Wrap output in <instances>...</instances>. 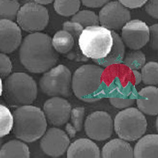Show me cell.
<instances>
[{
  "label": "cell",
  "instance_id": "1",
  "mask_svg": "<svg viewBox=\"0 0 158 158\" xmlns=\"http://www.w3.org/2000/svg\"><path fill=\"white\" fill-rule=\"evenodd\" d=\"M19 56L21 64L29 72L42 73L54 67L59 56L49 35L33 32L27 35L20 44Z\"/></svg>",
  "mask_w": 158,
  "mask_h": 158
},
{
  "label": "cell",
  "instance_id": "2",
  "mask_svg": "<svg viewBox=\"0 0 158 158\" xmlns=\"http://www.w3.org/2000/svg\"><path fill=\"white\" fill-rule=\"evenodd\" d=\"M13 117L14 134L23 141H36L47 130V121L44 113L37 107L30 105L20 106L14 111Z\"/></svg>",
  "mask_w": 158,
  "mask_h": 158
},
{
  "label": "cell",
  "instance_id": "3",
  "mask_svg": "<svg viewBox=\"0 0 158 158\" xmlns=\"http://www.w3.org/2000/svg\"><path fill=\"white\" fill-rule=\"evenodd\" d=\"M103 68L98 65H81L72 77V89L76 97L86 103H92L101 98V87Z\"/></svg>",
  "mask_w": 158,
  "mask_h": 158
},
{
  "label": "cell",
  "instance_id": "4",
  "mask_svg": "<svg viewBox=\"0 0 158 158\" xmlns=\"http://www.w3.org/2000/svg\"><path fill=\"white\" fill-rule=\"evenodd\" d=\"M4 98L11 106H28L36 100L37 86L31 76L24 73H14L5 80Z\"/></svg>",
  "mask_w": 158,
  "mask_h": 158
},
{
  "label": "cell",
  "instance_id": "5",
  "mask_svg": "<svg viewBox=\"0 0 158 158\" xmlns=\"http://www.w3.org/2000/svg\"><path fill=\"white\" fill-rule=\"evenodd\" d=\"M113 44L111 30L103 26H89L83 29L78 40L81 52L92 60L105 58Z\"/></svg>",
  "mask_w": 158,
  "mask_h": 158
},
{
  "label": "cell",
  "instance_id": "6",
  "mask_svg": "<svg viewBox=\"0 0 158 158\" xmlns=\"http://www.w3.org/2000/svg\"><path fill=\"white\" fill-rule=\"evenodd\" d=\"M148 122L139 109L127 108L115 116L114 129L119 138L128 141L139 139L146 132Z\"/></svg>",
  "mask_w": 158,
  "mask_h": 158
},
{
  "label": "cell",
  "instance_id": "7",
  "mask_svg": "<svg viewBox=\"0 0 158 158\" xmlns=\"http://www.w3.org/2000/svg\"><path fill=\"white\" fill-rule=\"evenodd\" d=\"M40 86L42 92L51 97L68 98L72 94V74L66 66L58 65L45 72Z\"/></svg>",
  "mask_w": 158,
  "mask_h": 158
},
{
  "label": "cell",
  "instance_id": "8",
  "mask_svg": "<svg viewBox=\"0 0 158 158\" xmlns=\"http://www.w3.org/2000/svg\"><path fill=\"white\" fill-rule=\"evenodd\" d=\"M49 20L48 10L35 2H27L20 7L17 15L19 26L28 32H37L44 30Z\"/></svg>",
  "mask_w": 158,
  "mask_h": 158
},
{
  "label": "cell",
  "instance_id": "9",
  "mask_svg": "<svg viewBox=\"0 0 158 158\" xmlns=\"http://www.w3.org/2000/svg\"><path fill=\"white\" fill-rule=\"evenodd\" d=\"M85 129L86 136L91 139L98 141H105L113 135V119L106 112H94L86 118Z\"/></svg>",
  "mask_w": 158,
  "mask_h": 158
},
{
  "label": "cell",
  "instance_id": "10",
  "mask_svg": "<svg viewBox=\"0 0 158 158\" xmlns=\"http://www.w3.org/2000/svg\"><path fill=\"white\" fill-rule=\"evenodd\" d=\"M98 19L101 26L114 31L121 30L129 21L131 14L120 2L113 1L104 5L99 12Z\"/></svg>",
  "mask_w": 158,
  "mask_h": 158
},
{
  "label": "cell",
  "instance_id": "11",
  "mask_svg": "<svg viewBox=\"0 0 158 158\" xmlns=\"http://www.w3.org/2000/svg\"><path fill=\"white\" fill-rule=\"evenodd\" d=\"M149 27L140 20H129L122 28V42L129 49L139 50L149 42Z\"/></svg>",
  "mask_w": 158,
  "mask_h": 158
},
{
  "label": "cell",
  "instance_id": "12",
  "mask_svg": "<svg viewBox=\"0 0 158 158\" xmlns=\"http://www.w3.org/2000/svg\"><path fill=\"white\" fill-rule=\"evenodd\" d=\"M67 133L58 128H50L45 131L40 141L42 151L50 157H58L64 155L70 146Z\"/></svg>",
  "mask_w": 158,
  "mask_h": 158
},
{
  "label": "cell",
  "instance_id": "13",
  "mask_svg": "<svg viewBox=\"0 0 158 158\" xmlns=\"http://www.w3.org/2000/svg\"><path fill=\"white\" fill-rule=\"evenodd\" d=\"M71 105L69 102L62 97L51 98L45 102L43 112L49 124L55 127H60L69 121Z\"/></svg>",
  "mask_w": 158,
  "mask_h": 158
},
{
  "label": "cell",
  "instance_id": "14",
  "mask_svg": "<svg viewBox=\"0 0 158 158\" xmlns=\"http://www.w3.org/2000/svg\"><path fill=\"white\" fill-rule=\"evenodd\" d=\"M20 27L12 20H0V52L11 53L21 44Z\"/></svg>",
  "mask_w": 158,
  "mask_h": 158
},
{
  "label": "cell",
  "instance_id": "15",
  "mask_svg": "<svg viewBox=\"0 0 158 158\" xmlns=\"http://www.w3.org/2000/svg\"><path fill=\"white\" fill-rule=\"evenodd\" d=\"M158 89L155 86L143 88L138 94L136 104L141 113L148 115L155 116L158 113Z\"/></svg>",
  "mask_w": 158,
  "mask_h": 158
},
{
  "label": "cell",
  "instance_id": "16",
  "mask_svg": "<svg viewBox=\"0 0 158 158\" xmlns=\"http://www.w3.org/2000/svg\"><path fill=\"white\" fill-rule=\"evenodd\" d=\"M53 47L58 53L65 54L73 51L74 48H76V60H87L89 58L85 57L81 52L72 35L65 30L58 31L52 39Z\"/></svg>",
  "mask_w": 158,
  "mask_h": 158
},
{
  "label": "cell",
  "instance_id": "17",
  "mask_svg": "<svg viewBox=\"0 0 158 158\" xmlns=\"http://www.w3.org/2000/svg\"><path fill=\"white\" fill-rule=\"evenodd\" d=\"M67 157L98 158L101 157V152L97 145L90 139H79L68 147Z\"/></svg>",
  "mask_w": 158,
  "mask_h": 158
},
{
  "label": "cell",
  "instance_id": "18",
  "mask_svg": "<svg viewBox=\"0 0 158 158\" xmlns=\"http://www.w3.org/2000/svg\"><path fill=\"white\" fill-rule=\"evenodd\" d=\"M111 32L113 39V44L110 52L105 58L93 60L94 62L104 68L121 63L125 53V45L122 42L120 36L113 30H111Z\"/></svg>",
  "mask_w": 158,
  "mask_h": 158
},
{
  "label": "cell",
  "instance_id": "19",
  "mask_svg": "<svg viewBox=\"0 0 158 158\" xmlns=\"http://www.w3.org/2000/svg\"><path fill=\"white\" fill-rule=\"evenodd\" d=\"M101 157H134L133 148L129 143L122 139H114L110 141L102 149Z\"/></svg>",
  "mask_w": 158,
  "mask_h": 158
},
{
  "label": "cell",
  "instance_id": "20",
  "mask_svg": "<svg viewBox=\"0 0 158 158\" xmlns=\"http://www.w3.org/2000/svg\"><path fill=\"white\" fill-rule=\"evenodd\" d=\"M134 157H158V136L148 134L140 138L133 150Z\"/></svg>",
  "mask_w": 158,
  "mask_h": 158
},
{
  "label": "cell",
  "instance_id": "21",
  "mask_svg": "<svg viewBox=\"0 0 158 158\" xmlns=\"http://www.w3.org/2000/svg\"><path fill=\"white\" fill-rule=\"evenodd\" d=\"M136 96L131 89H122L117 86L109 95L110 103L118 109H125L134 105Z\"/></svg>",
  "mask_w": 158,
  "mask_h": 158
},
{
  "label": "cell",
  "instance_id": "22",
  "mask_svg": "<svg viewBox=\"0 0 158 158\" xmlns=\"http://www.w3.org/2000/svg\"><path fill=\"white\" fill-rule=\"evenodd\" d=\"M28 146L25 143L12 140L3 144L0 149V157H30Z\"/></svg>",
  "mask_w": 158,
  "mask_h": 158
},
{
  "label": "cell",
  "instance_id": "23",
  "mask_svg": "<svg viewBox=\"0 0 158 158\" xmlns=\"http://www.w3.org/2000/svg\"><path fill=\"white\" fill-rule=\"evenodd\" d=\"M85 115V109L83 107H76L71 110L70 122L65 127L66 131L70 138L75 137L78 131H81L84 125V119Z\"/></svg>",
  "mask_w": 158,
  "mask_h": 158
},
{
  "label": "cell",
  "instance_id": "24",
  "mask_svg": "<svg viewBox=\"0 0 158 158\" xmlns=\"http://www.w3.org/2000/svg\"><path fill=\"white\" fill-rule=\"evenodd\" d=\"M80 4V0H54L53 7L57 14L68 17L79 11Z\"/></svg>",
  "mask_w": 158,
  "mask_h": 158
},
{
  "label": "cell",
  "instance_id": "25",
  "mask_svg": "<svg viewBox=\"0 0 158 158\" xmlns=\"http://www.w3.org/2000/svg\"><path fill=\"white\" fill-rule=\"evenodd\" d=\"M20 4L16 0H0V20H14L17 17Z\"/></svg>",
  "mask_w": 158,
  "mask_h": 158
},
{
  "label": "cell",
  "instance_id": "26",
  "mask_svg": "<svg viewBox=\"0 0 158 158\" xmlns=\"http://www.w3.org/2000/svg\"><path fill=\"white\" fill-rule=\"evenodd\" d=\"M122 62L131 70H138L146 64V56L141 51L133 50L127 53Z\"/></svg>",
  "mask_w": 158,
  "mask_h": 158
},
{
  "label": "cell",
  "instance_id": "27",
  "mask_svg": "<svg viewBox=\"0 0 158 158\" xmlns=\"http://www.w3.org/2000/svg\"><path fill=\"white\" fill-rule=\"evenodd\" d=\"M71 20L81 25L85 28L89 26L99 25L100 23L98 16L94 11L89 10H82L77 12L75 15H73Z\"/></svg>",
  "mask_w": 158,
  "mask_h": 158
},
{
  "label": "cell",
  "instance_id": "28",
  "mask_svg": "<svg viewBox=\"0 0 158 158\" xmlns=\"http://www.w3.org/2000/svg\"><path fill=\"white\" fill-rule=\"evenodd\" d=\"M158 64L156 62H148L141 68V77L144 85L156 86L158 83Z\"/></svg>",
  "mask_w": 158,
  "mask_h": 158
},
{
  "label": "cell",
  "instance_id": "29",
  "mask_svg": "<svg viewBox=\"0 0 158 158\" xmlns=\"http://www.w3.org/2000/svg\"><path fill=\"white\" fill-rule=\"evenodd\" d=\"M14 117L9 109L0 104V138L8 135L13 129Z\"/></svg>",
  "mask_w": 158,
  "mask_h": 158
},
{
  "label": "cell",
  "instance_id": "30",
  "mask_svg": "<svg viewBox=\"0 0 158 158\" xmlns=\"http://www.w3.org/2000/svg\"><path fill=\"white\" fill-rule=\"evenodd\" d=\"M84 29V27L81 25L73 21H66L63 25V30L68 32L72 35L74 40H75L76 44L79 47L78 40L80 35ZM80 48V47H79Z\"/></svg>",
  "mask_w": 158,
  "mask_h": 158
},
{
  "label": "cell",
  "instance_id": "31",
  "mask_svg": "<svg viewBox=\"0 0 158 158\" xmlns=\"http://www.w3.org/2000/svg\"><path fill=\"white\" fill-rule=\"evenodd\" d=\"M12 70V63L6 53L0 52V77H7Z\"/></svg>",
  "mask_w": 158,
  "mask_h": 158
},
{
  "label": "cell",
  "instance_id": "32",
  "mask_svg": "<svg viewBox=\"0 0 158 158\" xmlns=\"http://www.w3.org/2000/svg\"><path fill=\"white\" fill-rule=\"evenodd\" d=\"M145 5V10L150 16L157 19L158 18L157 0H148Z\"/></svg>",
  "mask_w": 158,
  "mask_h": 158
},
{
  "label": "cell",
  "instance_id": "33",
  "mask_svg": "<svg viewBox=\"0 0 158 158\" xmlns=\"http://www.w3.org/2000/svg\"><path fill=\"white\" fill-rule=\"evenodd\" d=\"M158 26L157 24H155L149 27V42H150V47L152 48V49L154 51L157 50V29Z\"/></svg>",
  "mask_w": 158,
  "mask_h": 158
},
{
  "label": "cell",
  "instance_id": "34",
  "mask_svg": "<svg viewBox=\"0 0 158 158\" xmlns=\"http://www.w3.org/2000/svg\"><path fill=\"white\" fill-rule=\"evenodd\" d=\"M148 0H119V2L126 8L136 9L143 6Z\"/></svg>",
  "mask_w": 158,
  "mask_h": 158
},
{
  "label": "cell",
  "instance_id": "35",
  "mask_svg": "<svg viewBox=\"0 0 158 158\" xmlns=\"http://www.w3.org/2000/svg\"><path fill=\"white\" fill-rule=\"evenodd\" d=\"M85 6L89 8H99L104 6L110 0H80Z\"/></svg>",
  "mask_w": 158,
  "mask_h": 158
},
{
  "label": "cell",
  "instance_id": "36",
  "mask_svg": "<svg viewBox=\"0 0 158 158\" xmlns=\"http://www.w3.org/2000/svg\"><path fill=\"white\" fill-rule=\"evenodd\" d=\"M132 73L135 77V85H138L142 81L141 73H140L138 70H132Z\"/></svg>",
  "mask_w": 158,
  "mask_h": 158
},
{
  "label": "cell",
  "instance_id": "37",
  "mask_svg": "<svg viewBox=\"0 0 158 158\" xmlns=\"http://www.w3.org/2000/svg\"><path fill=\"white\" fill-rule=\"evenodd\" d=\"M53 1V0H34L35 2H36L37 4H40L41 5H46L49 4Z\"/></svg>",
  "mask_w": 158,
  "mask_h": 158
},
{
  "label": "cell",
  "instance_id": "38",
  "mask_svg": "<svg viewBox=\"0 0 158 158\" xmlns=\"http://www.w3.org/2000/svg\"><path fill=\"white\" fill-rule=\"evenodd\" d=\"M3 94V84H2V77H0V96Z\"/></svg>",
  "mask_w": 158,
  "mask_h": 158
},
{
  "label": "cell",
  "instance_id": "39",
  "mask_svg": "<svg viewBox=\"0 0 158 158\" xmlns=\"http://www.w3.org/2000/svg\"><path fill=\"white\" fill-rule=\"evenodd\" d=\"M3 143H4V139L2 138H0V149H1L2 146H3Z\"/></svg>",
  "mask_w": 158,
  "mask_h": 158
},
{
  "label": "cell",
  "instance_id": "40",
  "mask_svg": "<svg viewBox=\"0 0 158 158\" xmlns=\"http://www.w3.org/2000/svg\"><path fill=\"white\" fill-rule=\"evenodd\" d=\"M16 1H18V0H16Z\"/></svg>",
  "mask_w": 158,
  "mask_h": 158
}]
</instances>
